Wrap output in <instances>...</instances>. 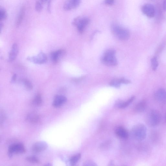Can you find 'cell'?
I'll return each instance as SVG.
<instances>
[{"label": "cell", "instance_id": "1", "mask_svg": "<svg viewBox=\"0 0 166 166\" xmlns=\"http://www.w3.org/2000/svg\"><path fill=\"white\" fill-rule=\"evenodd\" d=\"M131 134L134 139L138 141L143 140L146 137L147 128L143 124H137L131 129Z\"/></svg>", "mask_w": 166, "mask_h": 166}, {"label": "cell", "instance_id": "2", "mask_svg": "<svg viewBox=\"0 0 166 166\" xmlns=\"http://www.w3.org/2000/svg\"><path fill=\"white\" fill-rule=\"evenodd\" d=\"M112 33L119 39L126 40L130 37L129 31L117 24H113L111 27Z\"/></svg>", "mask_w": 166, "mask_h": 166}, {"label": "cell", "instance_id": "3", "mask_svg": "<svg viewBox=\"0 0 166 166\" xmlns=\"http://www.w3.org/2000/svg\"><path fill=\"white\" fill-rule=\"evenodd\" d=\"M115 52L114 50L109 49L105 51L101 58V62L104 65L109 66H115L118 63L115 57Z\"/></svg>", "mask_w": 166, "mask_h": 166}, {"label": "cell", "instance_id": "4", "mask_svg": "<svg viewBox=\"0 0 166 166\" xmlns=\"http://www.w3.org/2000/svg\"><path fill=\"white\" fill-rule=\"evenodd\" d=\"M161 120V115L160 113L155 110H152L147 115L146 122L150 127H154L160 123Z\"/></svg>", "mask_w": 166, "mask_h": 166}, {"label": "cell", "instance_id": "5", "mask_svg": "<svg viewBox=\"0 0 166 166\" xmlns=\"http://www.w3.org/2000/svg\"><path fill=\"white\" fill-rule=\"evenodd\" d=\"M90 19L87 17H78L74 19L73 24L77 27L79 32L82 33L85 27L90 23Z\"/></svg>", "mask_w": 166, "mask_h": 166}, {"label": "cell", "instance_id": "6", "mask_svg": "<svg viewBox=\"0 0 166 166\" xmlns=\"http://www.w3.org/2000/svg\"><path fill=\"white\" fill-rule=\"evenodd\" d=\"M26 149L23 144L16 143L13 144L9 147L8 154L11 157L13 154H21L26 152Z\"/></svg>", "mask_w": 166, "mask_h": 166}, {"label": "cell", "instance_id": "7", "mask_svg": "<svg viewBox=\"0 0 166 166\" xmlns=\"http://www.w3.org/2000/svg\"><path fill=\"white\" fill-rule=\"evenodd\" d=\"M27 59L34 63L39 64L45 63L48 61L47 57L43 52L40 53L36 56L28 57Z\"/></svg>", "mask_w": 166, "mask_h": 166}, {"label": "cell", "instance_id": "8", "mask_svg": "<svg viewBox=\"0 0 166 166\" xmlns=\"http://www.w3.org/2000/svg\"><path fill=\"white\" fill-rule=\"evenodd\" d=\"M81 0H67L65 2L63 8L65 11H70L79 7Z\"/></svg>", "mask_w": 166, "mask_h": 166}, {"label": "cell", "instance_id": "9", "mask_svg": "<svg viewBox=\"0 0 166 166\" xmlns=\"http://www.w3.org/2000/svg\"><path fill=\"white\" fill-rule=\"evenodd\" d=\"M142 10L143 14L149 18H153L155 16V8L152 4H147L144 5L142 7Z\"/></svg>", "mask_w": 166, "mask_h": 166}, {"label": "cell", "instance_id": "10", "mask_svg": "<svg viewBox=\"0 0 166 166\" xmlns=\"http://www.w3.org/2000/svg\"><path fill=\"white\" fill-rule=\"evenodd\" d=\"M48 146V144L46 142L40 141L34 144L32 146V150L34 152L39 153L45 151Z\"/></svg>", "mask_w": 166, "mask_h": 166}, {"label": "cell", "instance_id": "11", "mask_svg": "<svg viewBox=\"0 0 166 166\" xmlns=\"http://www.w3.org/2000/svg\"><path fill=\"white\" fill-rule=\"evenodd\" d=\"M66 97L62 95H57L55 97L53 105L56 108H60L67 102Z\"/></svg>", "mask_w": 166, "mask_h": 166}, {"label": "cell", "instance_id": "12", "mask_svg": "<svg viewBox=\"0 0 166 166\" xmlns=\"http://www.w3.org/2000/svg\"><path fill=\"white\" fill-rule=\"evenodd\" d=\"M155 98L156 101L159 103L166 102V91L163 89H160L156 92Z\"/></svg>", "mask_w": 166, "mask_h": 166}, {"label": "cell", "instance_id": "13", "mask_svg": "<svg viewBox=\"0 0 166 166\" xmlns=\"http://www.w3.org/2000/svg\"><path fill=\"white\" fill-rule=\"evenodd\" d=\"M117 135L122 139H126L128 137L127 131L124 128L122 127H118L115 131Z\"/></svg>", "mask_w": 166, "mask_h": 166}, {"label": "cell", "instance_id": "14", "mask_svg": "<svg viewBox=\"0 0 166 166\" xmlns=\"http://www.w3.org/2000/svg\"><path fill=\"white\" fill-rule=\"evenodd\" d=\"M26 120L31 123H37L40 121V118L39 116L36 113L32 112L28 114Z\"/></svg>", "mask_w": 166, "mask_h": 166}, {"label": "cell", "instance_id": "15", "mask_svg": "<svg viewBox=\"0 0 166 166\" xmlns=\"http://www.w3.org/2000/svg\"><path fill=\"white\" fill-rule=\"evenodd\" d=\"M65 51L63 50H59L57 51L52 52L51 54L52 60L53 62L57 63L59 58L65 54Z\"/></svg>", "mask_w": 166, "mask_h": 166}, {"label": "cell", "instance_id": "16", "mask_svg": "<svg viewBox=\"0 0 166 166\" xmlns=\"http://www.w3.org/2000/svg\"><path fill=\"white\" fill-rule=\"evenodd\" d=\"M18 53V48L16 43H14L12 47L9 55V61H12L16 58Z\"/></svg>", "mask_w": 166, "mask_h": 166}, {"label": "cell", "instance_id": "17", "mask_svg": "<svg viewBox=\"0 0 166 166\" xmlns=\"http://www.w3.org/2000/svg\"><path fill=\"white\" fill-rule=\"evenodd\" d=\"M147 107V103L145 100H142L136 105L135 110L138 112L141 113L145 111Z\"/></svg>", "mask_w": 166, "mask_h": 166}, {"label": "cell", "instance_id": "18", "mask_svg": "<svg viewBox=\"0 0 166 166\" xmlns=\"http://www.w3.org/2000/svg\"><path fill=\"white\" fill-rule=\"evenodd\" d=\"M42 102V99L41 96L38 94L37 95L34 97L32 103L33 105L36 106H39L41 105Z\"/></svg>", "mask_w": 166, "mask_h": 166}, {"label": "cell", "instance_id": "19", "mask_svg": "<svg viewBox=\"0 0 166 166\" xmlns=\"http://www.w3.org/2000/svg\"><path fill=\"white\" fill-rule=\"evenodd\" d=\"M25 11L24 7L21 8L17 20L16 26L17 27L20 26L23 20L25 14Z\"/></svg>", "mask_w": 166, "mask_h": 166}, {"label": "cell", "instance_id": "20", "mask_svg": "<svg viewBox=\"0 0 166 166\" xmlns=\"http://www.w3.org/2000/svg\"><path fill=\"white\" fill-rule=\"evenodd\" d=\"M81 157V155L80 153L72 157L70 160V162L71 165H76L79 160Z\"/></svg>", "mask_w": 166, "mask_h": 166}, {"label": "cell", "instance_id": "21", "mask_svg": "<svg viewBox=\"0 0 166 166\" xmlns=\"http://www.w3.org/2000/svg\"><path fill=\"white\" fill-rule=\"evenodd\" d=\"M26 160L28 162L32 163L40 164V161L36 157L33 156H28L26 158Z\"/></svg>", "mask_w": 166, "mask_h": 166}, {"label": "cell", "instance_id": "22", "mask_svg": "<svg viewBox=\"0 0 166 166\" xmlns=\"http://www.w3.org/2000/svg\"><path fill=\"white\" fill-rule=\"evenodd\" d=\"M135 98V97L133 96L126 102H124L123 101V103H122L120 108L123 109L127 107L131 103L133 102Z\"/></svg>", "mask_w": 166, "mask_h": 166}, {"label": "cell", "instance_id": "23", "mask_svg": "<svg viewBox=\"0 0 166 166\" xmlns=\"http://www.w3.org/2000/svg\"><path fill=\"white\" fill-rule=\"evenodd\" d=\"M151 63L153 71H156L158 66L159 65L157 59L156 57H153L151 59Z\"/></svg>", "mask_w": 166, "mask_h": 166}, {"label": "cell", "instance_id": "24", "mask_svg": "<svg viewBox=\"0 0 166 166\" xmlns=\"http://www.w3.org/2000/svg\"><path fill=\"white\" fill-rule=\"evenodd\" d=\"M7 18V12L4 9L1 8L0 9V21L5 20Z\"/></svg>", "mask_w": 166, "mask_h": 166}, {"label": "cell", "instance_id": "25", "mask_svg": "<svg viewBox=\"0 0 166 166\" xmlns=\"http://www.w3.org/2000/svg\"><path fill=\"white\" fill-rule=\"evenodd\" d=\"M23 83L27 89L28 90L32 89L33 88L32 84L29 80L24 79L23 81Z\"/></svg>", "mask_w": 166, "mask_h": 166}, {"label": "cell", "instance_id": "26", "mask_svg": "<svg viewBox=\"0 0 166 166\" xmlns=\"http://www.w3.org/2000/svg\"><path fill=\"white\" fill-rule=\"evenodd\" d=\"M109 85L111 86L118 88L120 87L121 83H120L118 79H114L111 81L109 83Z\"/></svg>", "mask_w": 166, "mask_h": 166}, {"label": "cell", "instance_id": "27", "mask_svg": "<svg viewBox=\"0 0 166 166\" xmlns=\"http://www.w3.org/2000/svg\"><path fill=\"white\" fill-rule=\"evenodd\" d=\"M43 4L39 1H37L35 4V8L36 11L38 12H41L43 9Z\"/></svg>", "mask_w": 166, "mask_h": 166}, {"label": "cell", "instance_id": "28", "mask_svg": "<svg viewBox=\"0 0 166 166\" xmlns=\"http://www.w3.org/2000/svg\"><path fill=\"white\" fill-rule=\"evenodd\" d=\"M118 79L121 84H128L131 83V81L130 80L125 79L124 78H120Z\"/></svg>", "mask_w": 166, "mask_h": 166}, {"label": "cell", "instance_id": "29", "mask_svg": "<svg viewBox=\"0 0 166 166\" xmlns=\"http://www.w3.org/2000/svg\"><path fill=\"white\" fill-rule=\"evenodd\" d=\"M84 165L86 166H97V165L93 161H86L84 162Z\"/></svg>", "mask_w": 166, "mask_h": 166}, {"label": "cell", "instance_id": "30", "mask_svg": "<svg viewBox=\"0 0 166 166\" xmlns=\"http://www.w3.org/2000/svg\"><path fill=\"white\" fill-rule=\"evenodd\" d=\"M105 4L107 5L112 6L114 3V0H105Z\"/></svg>", "mask_w": 166, "mask_h": 166}, {"label": "cell", "instance_id": "31", "mask_svg": "<svg viewBox=\"0 0 166 166\" xmlns=\"http://www.w3.org/2000/svg\"><path fill=\"white\" fill-rule=\"evenodd\" d=\"M53 0H48V10L49 13L51 12V3Z\"/></svg>", "mask_w": 166, "mask_h": 166}, {"label": "cell", "instance_id": "32", "mask_svg": "<svg viewBox=\"0 0 166 166\" xmlns=\"http://www.w3.org/2000/svg\"><path fill=\"white\" fill-rule=\"evenodd\" d=\"M16 77H17L16 74H14L13 76H12V79H11V82L13 83L14 82L15 80H16Z\"/></svg>", "mask_w": 166, "mask_h": 166}, {"label": "cell", "instance_id": "33", "mask_svg": "<svg viewBox=\"0 0 166 166\" xmlns=\"http://www.w3.org/2000/svg\"><path fill=\"white\" fill-rule=\"evenodd\" d=\"M163 8L165 11H166V0H165L163 4Z\"/></svg>", "mask_w": 166, "mask_h": 166}, {"label": "cell", "instance_id": "34", "mask_svg": "<svg viewBox=\"0 0 166 166\" xmlns=\"http://www.w3.org/2000/svg\"><path fill=\"white\" fill-rule=\"evenodd\" d=\"M48 0H40V1L43 4H45L46 3L48 2Z\"/></svg>", "mask_w": 166, "mask_h": 166}, {"label": "cell", "instance_id": "35", "mask_svg": "<svg viewBox=\"0 0 166 166\" xmlns=\"http://www.w3.org/2000/svg\"><path fill=\"white\" fill-rule=\"evenodd\" d=\"M165 120L166 121V114H165Z\"/></svg>", "mask_w": 166, "mask_h": 166}]
</instances>
